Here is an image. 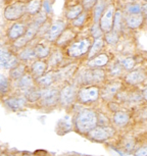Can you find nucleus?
<instances>
[{"mask_svg": "<svg viewBox=\"0 0 147 156\" xmlns=\"http://www.w3.org/2000/svg\"><path fill=\"white\" fill-rule=\"evenodd\" d=\"M97 126V112L92 109H83L77 114L75 128L79 134H88Z\"/></svg>", "mask_w": 147, "mask_h": 156, "instance_id": "f257e3e1", "label": "nucleus"}, {"mask_svg": "<svg viewBox=\"0 0 147 156\" xmlns=\"http://www.w3.org/2000/svg\"><path fill=\"white\" fill-rule=\"evenodd\" d=\"M106 73L101 69H86L78 76V83L84 86H90L98 83H103Z\"/></svg>", "mask_w": 147, "mask_h": 156, "instance_id": "f03ea898", "label": "nucleus"}, {"mask_svg": "<svg viewBox=\"0 0 147 156\" xmlns=\"http://www.w3.org/2000/svg\"><path fill=\"white\" fill-rule=\"evenodd\" d=\"M101 89L96 85H90V86H84L78 90L77 93V101L81 104L89 105L96 102L100 97Z\"/></svg>", "mask_w": 147, "mask_h": 156, "instance_id": "7ed1b4c3", "label": "nucleus"}, {"mask_svg": "<svg viewBox=\"0 0 147 156\" xmlns=\"http://www.w3.org/2000/svg\"><path fill=\"white\" fill-rule=\"evenodd\" d=\"M91 44H92V42H91L90 38H83V39L79 41H76V42H72L67 46L66 54L70 57L79 58L89 51Z\"/></svg>", "mask_w": 147, "mask_h": 156, "instance_id": "20e7f679", "label": "nucleus"}, {"mask_svg": "<svg viewBox=\"0 0 147 156\" xmlns=\"http://www.w3.org/2000/svg\"><path fill=\"white\" fill-rule=\"evenodd\" d=\"M114 129L109 126H96L87 134L88 139L94 142H105L114 135Z\"/></svg>", "mask_w": 147, "mask_h": 156, "instance_id": "39448f33", "label": "nucleus"}, {"mask_svg": "<svg viewBox=\"0 0 147 156\" xmlns=\"http://www.w3.org/2000/svg\"><path fill=\"white\" fill-rule=\"evenodd\" d=\"M114 12H116V7H114V5L113 3L105 6L100 19L98 20L99 28L101 29V31L103 33H108V32L113 30Z\"/></svg>", "mask_w": 147, "mask_h": 156, "instance_id": "423d86ee", "label": "nucleus"}, {"mask_svg": "<svg viewBox=\"0 0 147 156\" xmlns=\"http://www.w3.org/2000/svg\"><path fill=\"white\" fill-rule=\"evenodd\" d=\"M77 93H78V89L75 84L64 85L59 91V99H58V102L63 107L70 106L77 99Z\"/></svg>", "mask_w": 147, "mask_h": 156, "instance_id": "0eeeda50", "label": "nucleus"}, {"mask_svg": "<svg viewBox=\"0 0 147 156\" xmlns=\"http://www.w3.org/2000/svg\"><path fill=\"white\" fill-rule=\"evenodd\" d=\"M59 99V91L56 88L48 87L41 89V95L39 102L44 107H52L57 104Z\"/></svg>", "mask_w": 147, "mask_h": 156, "instance_id": "6e6552de", "label": "nucleus"}, {"mask_svg": "<svg viewBox=\"0 0 147 156\" xmlns=\"http://www.w3.org/2000/svg\"><path fill=\"white\" fill-rule=\"evenodd\" d=\"M27 13L26 12V4L23 2H14V3L7 5L4 9V17L10 22L22 19Z\"/></svg>", "mask_w": 147, "mask_h": 156, "instance_id": "1a4fd4ad", "label": "nucleus"}, {"mask_svg": "<svg viewBox=\"0 0 147 156\" xmlns=\"http://www.w3.org/2000/svg\"><path fill=\"white\" fill-rule=\"evenodd\" d=\"M19 64V58L10 50L0 48V67L5 69H11Z\"/></svg>", "mask_w": 147, "mask_h": 156, "instance_id": "9d476101", "label": "nucleus"}, {"mask_svg": "<svg viewBox=\"0 0 147 156\" xmlns=\"http://www.w3.org/2000/svg\"><path fill=\"white\" fill-rule=\"evenodd\" d=\"M66 23L64 20H57L53 22L49 27L48 31L46 33V38L47 41L49 42H55L57 40V38L60 36V34L66 30Z\"/></svg>", "mask_w": 147, "mask_h": 156, "instance_id": "9b49d317", "label": "nucleus"}, {"mask_svg": "<svg viewBox=\"0 0 147 156\" xmlns=\"http://www.w3.org/2000/svg\"><path fill=\"white\" fill-rule=\"evenodd\" d=\"M146 80V73L142 69H132L125 76V82L131 86H138Z\"/></svg>", "mask_w": 147, "mask_h": 156, "instance_id": "f8f14e48", "label": "nucleus"}, {"mask_svg": "<svg viewBox=\"0 0 147 156\" xmlns=\"http://www.w3.org/2000/svg\"><path fill=\"white\" fill-rule=\"evenodd\" d=\"M122 90V83L120 82H110L105 85L103 90L100 91V96L103 100H111L120 91Z\"/></svg>", "mask_w": 147, "mask_h": 156, "instance_id": "ddd939ff", "label": "nucleus"}, {"mask_svg": "<svg viewBox=\"0 0 147 156\" xmlns=\"http://www.w3.org/2000/svg\"><path fill=\"white\" fill-rule=\"evenodd\" d=\"M3 102L5 106L13 111H19L23 109V107H26V105H27V100H26L23 95L7 97V98H5Z\"/></svg>", "mask_w": 147, "mask_h": 156, "instance_id": "4468645a", "label": "nucleus"}, {"mask_svg": "<svg viewBox=\"0 0 147 156\" xmlns=\"http://www.w3.org/2000/svg\"><path fill=\"white\" fill-rule=\"evenodd\" d=\"M77 70V64H69L55 72L56 82H66L72 79Z\"/></svg>", "mask_w": 147, "mask_h": 156, "instance_id": "2eb2a0df", "label": "nucleus"}, {"mask_svg": "<svg viewBox=\"0 0 147 156\" xmlns=\"http://www.w3.org/2000/svg\"><path fill=\"white\" fill-rule=\"evenodd\" d=\"M35 86V79L32 76L30 73H25L22 78L16 81V87L19 89L23 94H25L27 91L32 89Z\"/></svg>", "mask_w": 147, "mask_h": 156, "instance_id": "dca6fc26", "label": "nucleus"}, {"mask_svg": "<svg viewBox=\"0 0 147 156\" xmlns=\"http://www.w3.org/2000/svg\"><path fill=\"white\" fill-rule=\"evenodd\" d=\"M27 30V26L23 23H14L7 30V37L11 41H16L19 38L23 37Z\"/></svg>", "mask_w": 147, "mask_h": 156, "instance_id": "f3484780", "label": "nucleus"}, {"mask_svg": "<svg viewBox=\"0 0 147 156\" xmlns=\"http://www.w3.org/2000/svg\"><path fill=\"white\" fill-rule=\"evenodd\" d=\"M109 60L110 58L106 53H99L88 60L87 66L89 69H101V67L107 66Z\"/></svg>", "mask_w": 147, "mask_h": 156, "instance_id": "a211bd4d", "label": "nucleus"}, {"mask_svg": "<svg viewBox=\"0 0 147 156\" xmlns=\"http://www.w3.org/2000/svg\"><path fill=\"white\" fill-rule=\"evenodd\" d=\"M35 82L37 83V87L41 88H48L51 87L53 83L56 82L55 79V72L54 70H49L47 73H44L42 76L37 78Z\"/></svg>", "mask_w": 147, "mask_h": 156, "instance_id": "6ab92c4d", "label": "nucleus"}, {"mask_svg": "<svg viewBox=\"0 0 147 156\" xmlns=\"http://www.w3.org/2000/svg\"><path fill=\"white\" fill-rule=\"evenodd\" d=\"M47 67L48 66H47V63L45 60H43V59L35 60L30 66V70H31L30 75L36 80L37 78L42 76L44 73H46Z\"/></svg>", "mask_w": 147, "mask_h": 156, "instance_id": "aec40b11", "label": "nucleus"}, {"mask_svg": "<svg viewBox=\"0 0 147 156\" xmlns=\"http://www.w3.org/2000/svg\"><path fill=\"white\" fill-rule=\"evenodd\" d=\"M76 36H77V34L73 31V29H66L60 34V36L57 38L56 45L58 47H63L67 45V44H70L72 41L76 38Z\"/></svg>", "mask_w": 147, "mask_h": 156, "instance_id": "412c9836", "label": "nucleus"}, {"mask_svg": "<svg viewBox=\"0 0 147 156\" xmlns=\"http://www.w3.org/2000/svg\"><path fill=\"white\" fill-rule=\"evenodd\" d=\"M144 23L143 14H130L126 19V26L131 30H136L140 28Z\"/></svg>", "mask_w": 147, "mask_h": 156, "instance_id": "4be33fe9", "label": "nucleus"}, {"mask_svg": "<svg viewBox=\"0 0 147 156\" xmlns=\"http://www.w3.org/2000/svg\"><path fill=\"white\" fill-rule=\"evenodd\" d=\"M34 51L36 54V57L39 59L47 58L51 53V48L45 43H38L34 47Z\"/></svg>", "mask_w": 147, "mask_h": 156, "instance_id": "5701e85b", "label": "nucleus"}, {"mask_svg": "<svg viewBox=\"0 0 147 156\" xmlns=\"http://www.w3.org/2000/svg\"><path fill=\"white\" fill-rule=\"evenodd\" d=\"M113 122L117 126H120V128H124L130 122V114L126 111H117L113 114Z\"/></svg>", "mask_w": 147, "mask_h": 156, "instance_id": "b1692460", "label": "nucleus"}, {"mask_svg": "<svg viewBox=\"0 0 147 156\" xmlns=\"http://www.w3.org/2000/svg\"><path fill=\"white\" fill-rule=\"evenodd\" d=\"M104 45V40L102 38H98V39H94V42L91 44L89 52H88V60L96 56L97 54H99V52L101 51L102 47Z\"/></svg>", "mask_w": 147, "mask_h": 156, "instance_id": "393cba45", "label": "nucleus"}, {"mask_svg": "<svg viewBox=\"0 0 147 156\" xmlns=\"http://www.w3.org/2000/svg\"><path fill=\"white\" fill-rule=\"evenodd\" d=\"M63 60V54L60 50H55L50 55L48 56V60H47V66L50 67H56L60 64L61 61Z\"/></svg>", "mask_w": 147, "mask_h": 156, "instance_id": "a878e982", "label": "nucleus"}, {"mask_svg": "<svg viewBox=\"0 0 147 156\" xmlns=\"http://www.w3.org/2000/svg\"><path fill=\"white\" fill-rule=\"evenodd\" d=\"M17 58L19 60H23V61H29V60H34L36 57V54H35L34 48L32 47H25V48L20 49L19 55H17Z\"/></svg>", "mask_w": 147, "mask_h": 156, "instance_id": "bb28decb", "label": "nucleus"}, {"mask_svg": "<svg viewBox=\"0 0 147 156\" xmlns=\"http://www.w3.org/2000/svg\"><path fill=\"white\" fill-rule=\"evenodd\" d=\"M25 73H27V66H26L25 64L19 63L14 67H13L11 69H9V76L14 81L22 78Z\"/></svg>", "mask_w": 147, "mask_h": 156, "instance_id": "cd10ccee", "label": "nucleus"}, {"mask_svg": "<svg viewBox=\"0 0 147 156\" xmlns=\"http://www.w3.org/2000/svg\"><path fill=\"white\" fill-rule=\"evenodd\" d=\"M41 6H42V0H30L26 4V12L31 16H35L39 13Z\"/></svg>", "mask_w": 147, "mask_h": 156, "instance_id": "c85d7f7f", "label": "nucleus"}, {"mask_svg": "<svg viewBox=\"0 0 147 156\" xmlns=\"http://www.w3.org/2000/svg\"><path fill=\"white\" fill-rule=\"evenodd\" d=\"M40 95H41V89H39L37 86H34L32 89H30L23 94V96H25L27 102H32V103L39 101Z\"/></svg>", "mask_w": 147, "mask_h": 156, "instance_id": "c756f323", "label": "nucleus"}, {"mask_svg": "<svg viewBox=\"0 0 147 156\" xmlns=\"http://www.w3.org/2000/svg\"><path fill=\"white\" fill-rule=\"evenodd\" d=\"M83 6L82 4H76L70 6V8H67L66 12V17L69 20H74L77 16H79L80 14L83 12Z\"/></svg>", "mask_w": 147, "mask_h": 156, "instance_id": "7c9ffc66", "label": "nucleus"}, {"mask_svg": "<svg viewBox=\"0 0 147 156\" xmlns=\"http://www.w3.org/2000/svg\"><path fill=\"white\" fill-rule=\"evenodd\" d=\"M119 63L120 64V66L123 67V69L126 70H132L134 69L135 66H136V60L133 57H122L119 59Z\"/></svg>", "mask_w": 147, "mask_h": 156, "instance_id": "2f4dec72", "label": "nucleus"}, {"mask_svg": "<svg viewBox=\"0 0 147 156\" xmlns=\"http://www.w3.org/2000/svg\"><path fill=\"white\" fill-rule=\"evenodd\" d=\"M123 67L120 66V64L119 63V61L114 62L113 64L108 67L107 69V75L110 76L111 78H116V76H120L123 73Z\"/></svg>", "mask_w": 147, "mask_h": 156, "instance_id": "473e14b6", "label": "nucleus"}, {"mask_svg": "<svg viewBox=\"0 0 147 156\" xmlns=\"http://www.w3.org/2000/svg\"><path fill=\"white\" fill-rule=\"evenodd\" d=\"M105 42L109 45H116L120 40V34L117 33L116 31L111 30L108 33H105Z\"/></svg>", "mask_w": 147, "mask_h": 156, "instance_id": "72a5a7b5", "label": "nucleus"}, {"mask_svg": "<svg viewBox=\"0 0 147 156\" xmlns=\"http://www.w3.org/2000/svg\"><path fill=\"white\" fill-rule=\"evenodd\" d=\"M113 30L116 31L117 33H119V34L120 30H122V12H120V10H117L116 12H114Z\"/></svg>", "mask_w": 147, "mask_h": 156, "instance_id": "f704fd0d", "label": "nucleus"}, {"mask_svg": "<svg viewBox=\"0 0 147 156\" xmlns=\"http://www.w3.org/2000/svg\"><path fill=\"white\" fill-rule=\"evenodd\" d=\"M10 91V82L8 79L2 76L0 80V94L1 95H6Z\"/></svg>", "mask_w": 147, "mask_h": 156, "instance_id": "c9c22d12", "label": "nucleus"}, {"mask_svg": "<svg viewBox=\"0 0 147 156\" xmlns=\"http://www.w3.org/2000/svg\"><path fill=\"white\" fill-rule=\"evenodd\" d=\"M105 6H106V5H105L104 2H101V3H98L95 5V8H94V20H93L94 23H98V20L100 19Z\"/></svg>", "mask_w": 147, "mask_h": 156, "instance_id": "e433bc0d", "label": "nucleus"}, {"mask_svg": "<svg viewBox=\"0 0 147 156\" xmlns=\"http://www.w3.org/2000/svg\"><path fill=\"white\" fill-rule=\"evenodd\" d=\"M90 33H91V36H92L94 39L101 38L102 35H103V32H102L101 29L99 28L98 23H93L92 27H91V29H90Z\"/></svg>", "mask_w": 147, "mask_h": 156, "instance_id": "4c0bfd02", "label": "nucleus"}, {"mask_svg": "<svg viewBox=\"0 0 147 156\" xmlns=\"http://www.w3.org/2000/svg\"><path fill=\"white\" fill-rule=\"evenodd\" d=\"M87 16H88L87 12H82L80 16H77L75 20H73V25L75 26V27H78V28L83 27L84 23H86V20H87Z\"/></svg>", "mask_w": 147, "mask_h": 156, "instance_id": "58836bf2", "label": "nucleus"}, {"mask_svg": "<svg viewBox=\"0 0 147 156\" xmlns=\"http://www.w3.org/2000/svg\"><path fill=\"white\" fill-rule=\"evenodd\" d=\"M127 11L131 14H141L142 7L138 3H132V4H129L127 6Z\"/></svg>", "mask_w": 147, "mask_h": 156, "instance_id": "ea45409f", "label": "nucleus"}, {"mask_svg": "<svg viewBox=\"0 0 147 156\" xmlns=\"http://www.w3.org/2000/svg\"><path fill=\"white\" fill-rule=\"evenodd\" d=\"M96 3H97V0H83L82 1V6H83L84 10L89 11L95 6Z\"/></svg>", "mask_w": 147, "mask_h": 156, "instance_id": "a19ab883", "label": "nucleus"}, {"mask_svg": "<svg viewBox=\"0 0 147 156\" xmlns=\"http://www.w3.org/2000/svg\"><path fill=\"white\" fill-rule=\"evenodd\" d=\"M135 146H136V142H135L134 139H126L125 140V143H124V149L126 150L127 152L131 151V150H133L135 148Z\"/></svg>", "mask_w": 147, "mask_h": 156, "instance_id": "79ce46f5", "label": "nucleus"}, {"mask_svg": "<svg viewBox=\"0 0 147 156\" xmlns=\"http://www.w3.org/2000/svg\"><path fill=\"white\" fill-rule=\"evenodd\" d=\"M44 9V12H45V14L47 13H50L51 11V3L49 0H44V1H42V6H41Z\"/></svg>", "mask_w": 147, "mask_h": 156, "instance_id": "37998d69", "label": "nucleus"}, {"mask_svg": "<svg viewBox=\"0 0 147 156\" xmlns=\"http://www.w3.org/2000/svg\"><path fill=\"white\" fill-rule=\"evenodd\" d=\"M134 156H147V151H146V146H142L135 152Z\"/></svg>", "mask_w": 147, "mask_h": 156, "instance_id": "c03bdc74", "label": "nucleus"}, {"mask_svg": "<svg viewBox=\"0 0 147 156\" xmlns=\"http://www.w3.org/2000/svg\"><path fill=\"white\" fill-rule=\"evenodd\" d=\"M117 152L120 153V156H134L133 154H131V153H126V152H122V151H120V150H117Z\"/></svg>", "mask_w": 147, "mask_h": 156, "instance_id": "a18cd8bd", "label": "nucleus"}, {"mask_svg": "<svg viewBox=\"0 0 147 156\" xmlns=\"http://www.w3.org/2000/svg\"><path fill=\"white\" fill-rule=\"evenodd\" d=\"M0 156H9V155H7V154H5V153H2V154H1V155H0Z\"/></svg>", "mask_w": 147, "mask_h": 156, "instance_id": "49530a36", "label": "nucleus"}, {"mask_svg": "<svg viewBox=\"0 0 147 156\" xmlns=\"http://www.w3.org/2000/svg\"><path fill=\"white\" fill-rule=\"evenodd\" d=\"M23 156H33V155H28V154H25Z\"/></svg>", "mask_w": 147, "mask_h": 156, "instance_id": "de8ad7c7", "label": "nucleus"}, {"mask_svg": "<svg viewBox=\"0 0 147 156\" xmlns=\"http://www.w3.org/2000/svg\"><path fill=\"white\" fill-rule=\"evenodd\" d=\"M143 1H146V0H143Z\"/></svg>", "mask_w": 147, "mask_h": 156, "instance_id": "09e8293b", "label": "nucleus"}]
</instances>
